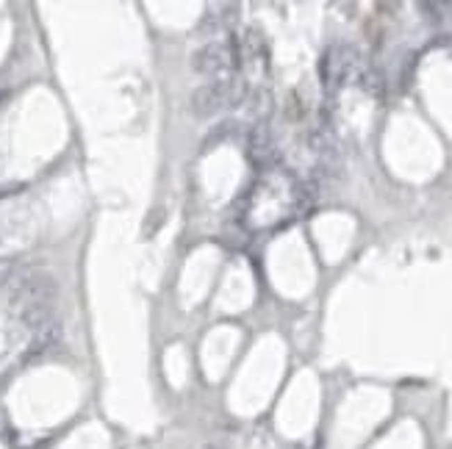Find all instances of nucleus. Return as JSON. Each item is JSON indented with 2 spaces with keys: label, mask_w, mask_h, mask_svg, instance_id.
Masks as SVG:
<instances>
[{
  "label": "nucleus",
  "mask_w": 452,
  "mask_h": 449,
  "mask_svg": "<svg viewBox=\"0 0 452 449\" xmlns=\"http://www.w3.org/2000/svg\"><path fill=\"white\" fill-rule=\"evenodd\" d=\"M58 338H61V327H58L56 322H50V325H45V327H39V330H36V336H33V341H31V347H28V352H25V358H28V361L39 358V355H42V352H47L50 347H56V344H58Z\"/></svg>",
  "instance_id": "nucleus-5"
},
{
  "label": "nucleus",
  "mask_w": 452,
  "mask_h": 449,
  "mask_svg": "<svg viewBox=\"0 0 452 449\" xmlns=\"http://www.w3.org/2000/svg\"><path fill=\"white\" fill-rule=\"evenodd\" d=\"M195 70L203 75H233V70H239L236 61V42L233 36L225 42H209L195 53Z\"/></svg>",
  "instance_id": "nucleus-3"
},
{
  "label": "nucleus",
  "mask_w": 452,
  "mask_h": 449,
  "mask_svg": "<svg viewBox=\"0 0 452 449\" xmlns=\"http://www.w3.org/2000/svg\"><path fill=\"white\" fill-rule=\"evenodd\" d=\"M275 192H280V206L275 209V211H269V214H261L258 217V227L264 224V227H277V224H283L286 220H291L297 211H300V206H302V186L297 183V178L291 175V172H286V170H275ZM244 203H247V209L244 211H252V209H258V206H266V203H277L275 197H261V195H255L252 189H250V195L244 197Z\"/></svg>",
  "instance_id": "nucleus-2"
},
{
  "label": "nucleus",
  "mask_w": 452,
  "mask_h": 449,
  "mask_svg": "<svg viewBox=\"0 0 452 449\" xmlns=\"http://www.w3.org/2000/svg\"><path fill=\"white\" fill-rule=\"evenodd\" d=\"M8 280V263H0V283Z\"/></svg>",
  "instance_id": "nucleus-6"
},
{
  "label": "nucleus",
  "mask_w": 452,
  "mask_h": 449,
  "mask_svg": "<svg viewBox=\"0 0 452 449\" xmlns=\"http://www.w3.org/2000/svg\"><path fill=\"white\" fill-rule=\"evenodd\" d=\"M247 156H250V161H252L255 167H261V170H266V167L272 164V158H275V145H272V133H269V128H266L264 122L255 125V128L250 131Z\"/></svg>",
  "instance_id": "nucleus-4"
},
{
  "label": "nucleus",
  "mask_w": 452,
  "mask_h": 449,
  "mask_svg": "<svg viewBox=\"0 0 452 449\" xmlns=\"http://www.w3.org/2000/svg\"><path fill=\"white\" fill-rule=\"evenodd\" d=\"M56 297H58L56 277L45 269H31L11 283V305L17 308L19 319L33 330L50 325Z\"/></svg>",
  "instance_id": "nucleus-1"
},
{
  "label": "nucleus",
  "mask_w": 452,
  "mask_h": 449,
  "mask_svg": "<svg viewBox=\"0 0 452 449\" xmlns=\"http://www.w3.org/2000/svg\"><path fill=\"white\" fill-rule=\"evenodd\" d=\"M209 449H214V447H209Z\"/></svg>",
  "instance_id": "nucleus-7"
}]
</instances>
